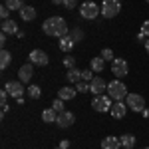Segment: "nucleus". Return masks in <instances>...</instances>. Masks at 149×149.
Wrapping results in <instances>:
<instances>
[{"label":"nucleus","instance_id":"4be33fe9","mask_svg":"<svg viewBox=\"0 0 149 149\" xmlns=\"http://www.w3.org/2000/svg\"><path fill=\"white\" fill-rule=\"evenodd\" d=\"M66 78H68L70 84H78V81H81V72L76 68H70L68 74H66Z\"/></svg>","mask_w":149,"mask_h":149},{"label":"nucleus","instance_id":"4c0bfd02","mask_svg":"<svg viewBox=\"0 0 149 149\" xmlns=\"http://www.w3.org/2000/svg\"><path fill=\"white\" fill-rule=\"evenodd\" d=\"M137 40H147V36H145L143 32H141V30H139V34H137Z\"/></svg>","mask_w":149,"mask_h":149},{"label":"nucleus","instance_id":"20e7f679","mask_svg":"<svg viewBox=\"0 0 149 149\" xmlns=\"http://www.w3.org/2000/svg\"><path fill=\"white\" fill-rule=\"evenodd\" d=\"M121 10V2L119 0H103L102 4V14L105 18H115Z\"/></svg>","mask_w":149,"mask_h":149},{"label":"nucleus","instance_id":"6ab92c4d","mask_svg":"<svg viewBox=\"0 0 149 149\" xmlns=\"http://www.w3.org/2000/svg\"><path fill=\"white\" fill-rule=\"evenodd\" d=\"M20 18H22L24 22L34 20V18H36V8H34V6H24L22 10H20Z\"/></svg>","mask_w":149,"mask_h":149},{"label":"nucleus","instance_id":"c85d7f7f","mask_svg":"<svg viewBox=\"0 0 149 149\" xmlns=\"http://www.w3.org/2000/svg\"><path fill=\"white\" fill-rule=\"evenodd\" d=\"M10 8H8V6H6V4H2V6H0V16H2V20H8V18H10Z\"/></svg>","mask_w":149,"mask_h":149},{"label":"nucleus","instance_id":"393cba45","mask_svg":"<svg viewBox=\"0 0 149 149\" xmlns=\"http://www.w3.org/2000/svg\"><path fill=\"white\" fill-rule=\"evenodd\" d=\"M4 4H6V6H8L10 10H22L24 6H26V4H24L22 0H6Z\"/></svg>","mask_w":149,"mask_h":149},{"label":"nucleus","instance_id":"f3484780","mask_svg":"<svg viewBox=\"0 0 149 149\" xmlns=\"http://www.w3.org/2000/svg\"><path fill=\"white\" fill-rule=\"evenodd\" d=\"M103 68H105V60H103L102 56L92 58V60H90V70H92V72L100 74V72H103Z\"/></svg>","mask_w":149,"mask_h":149},{"label":"nucleus","instance_id":"c756f323","mask_svg":"<svg viewBox=\"0 0 149 149\" xmlns=\"http://www.w3.org/2000/svg\"><path fill=\"white\" fill-rule=\"evenodd\" d=\"M52 107L56 109L58 113H60V111H64V100H60V97H58V100H54V103H52Z\"/></svg>","mask_w":149,"mask_h":149},{"label":"nucleus","instance_id":"c9c22d12","mask_svg":"<svg viewBox=\"0 0 149 149\" xmlns=\"http://www.w3.org/2000/svg\"><path fill=\"white\" fill-rule=\"evenodd\" d=\"M68 147H70V141H66V139H64V141L60 143V149H68Z\"/></svg>","mask_w":149,"mask_h":149},{"label":"nucleus","instance_id":"a19ab883","mask_svg":"<svg viewBox=\"0 0 149 149\" xmlns=\"http://www.w3.org/2000/svg\"><path fill=\"white\" fill-rule=\"evenodd\" d=\"M145 2H147V4H149V0H145Z\"/></svg>","mask_w":149,"mask_h":149},{"label":"nucleus","instance_id":"f03ea898","mask_svg":"<svg viewBox=\"0 0 149 149\" xmlns=\"http://www.w3.org/2000/svg\"><path fill=\"white\" fill-rule=\"evenodd\" d=\"M107 95L115 100V102H123V97H127V88L121 80H111L107 84Z\"/></svg>","mask_w":149,"mask_h":149},{"label":"nucleus","instance_id":"a878e982","mask_svg":"<svg viewBox=\"0 0 149 149\" xmlns=\"http://www.w3.org/2000/svg\"><path fill=\"white\" fill-rule=\"evenodd\" d=\"M76 90H78V92L80 93H86V92H90V81H78V84H76Z\"/></svg>","mask_w":149,"mask_h":149},{"label":"nucleus","instance_id":"f257e3e1","mask_svg":"<svg viewBox=\"0 0 149 149\" xmlns=\"http://www.w3.org/2000/svg\"><path fill=\"white\" fill-rule=\"evenodd\" d=\"M42 30H44V34L54 36V38H64V36L70 34L68 22H66L64 18H60V16H52V18L44 20V24H42Z\"/></svg>","mask_w":149,"mask_h":149},{"label":"nucleus","instance_id":"2eb2a0df","mask_svg":"<svg viewBox=\"0 0 149 149\" xmlns=\"http://www.w3.org/2000/svg\"><path fill=\"white\" fill-rule=\"evenodd\" d=\"M0 28H2V32L4 34H18L20 30H18V24L14 22V20H2V24H0Z\"/></svg>","mask_w":149,"mask_h":149},{"label":"nucleus","instance_id":"72a5a7b5","mask_svg":"<svg viewBox=\"0 0 149 149\" xmlns=\"http://www.w3.org/2000/svg\"><path fill=\"white\" fill-rule=\"evenodd\" d=\"M141 32H143V34L149 38V20H145V22H143V26H141Z\"/></svg>","mask_w":149,"mask_h":149},{"label":"nucleus","instance_id":"4468645a","mask_svg":"<svg viewBox=\"0 0 149 149\" xmlns=\"http://www.w3.org/2000/svg\"><path fill=\"white\" fill-rule=\"evenodd\" d=\"M119 147H121V141H119V137L107 135L105 139H102V149H119Z\"/></svg>","mask_w":149,"mask_h":149},{"label":"nucleus","instance_id":"1a4fd4ad","mask_svg":"<svg viewBox=\"0 0 149 149\" xmlns=\"http://www.w3.org/2000/svg\"><path fill=\"white\" fill-rule=\"evenodd\" d=\"M28 60H30L34 66H46L48 62H50V58H48V54L44 52V50H32Z\"/></svg>","mask_w":149,"mask_h":149},{"label":"nucleus","instance_id":"0eeeda50","mask_svg":"<svg viewBox=\"0 0 149 149\" xmlns=\"http://www.w3.org/2000/svg\"><path fill=\"white\" fill-rule=\"evenodd\" d=\"M111 97L109 95H95L92 102V107L95 109V111H109L111 109Z\"/></svg>","mask_w":149,"mask_h":149},{"label":"nucleus","instance_id":"5701e85b","mask_svg":"<svg viewBox=\"0 0 149 149\" xmlns=\"http://www.w3.org/2000/svg\"><path fill=\"white\" fill-rule=\"evenodd\" d=\"M10 62H12V54L8 52V50H2V52H0V68L6 70L8 66H10Z\"/></svg>","mask_w":149,"mask_h":149},{"label":"nucleus","instance_id":"ddd939ff","mask_svg":"<svg viewBox=\"0 0 149 149\" xmlns=\"http://www.w3.org/2000/svg\"><path fill=\"white\" fill-rule=\"evenodd\" d=\"M127 107L123 102H115L113 105H111V109H109V113H111V117H115V119H121V117H125L127 113Z\"/></svg>","mask_w":149,"mask_h":149},{"label":"nucleus","instance_id":"b1692460","mask_svg":"<svg viewBox=\"0 0 149 149\" xmlns=\"http://www.w3.org/2000/svg\"><path fill=\"white\" fill-rule=\"evenodd\" d=\"M40 95H42V90L38 86H28V97L30 100H40Z\"/></svg>","mask_w":149,"mask_h":149},{"label":"nucleus","instance_id":"7c9ffc66","mask_svg":"<svg viewBox=\"0 0 149 149\" xmlns=\"http://www.w3.org/2000/svg\"><path fill=\"white\" fill-rule=\"evenodd\" d=\"M64 66H68V70L74 68V66H76V58L74 56H66L64 58Z\"/></svg>","mask_w":149,"mask_h":149},{"label":"nucleus","instance_id":"c03bdc74","mask_svg":"<svg viewBox=\"0 0 149 149\" xmlns=\"http://www.w3.org/2000/svg\"><path fill=\"white\" fill-rule=\"evenodd\" d=\"M119 2H121V0H119Z\"/></svg>","mask_w":149,"mask_h":149},{"label":"nucleus","instance_id":"39448f33","mask_svg":"<svg viewBox=\"0 0 149 149\" xmlns=\"http://www.w3.org/2000/svg\"><path fill=\"white\" fill-rule=\"evenodd\" d=\"M80 14H81V18H86V20H93L97 14H102V8L95 4V2H84L80 6Z\"/></svg>","mask_w":149,"mask_h":149},{"label":"nucleus","instance_id":"412c9836","mask_svg":"<svg viewBox=\"0 0 149 149\" xmlns=\"http://www.w3.org/2000/svg\"><path fill=\"white\" fill-rule=\"evenodd\" d=\"M119 141H121V147H123V149H133V147H135V137H133L131 133L121 135V137H119Z\"/></svg>","mask_w":149,"mask_h":149},{"label":"nucleus","instance_id":"ea45409f","mask_svg":"<svg viewBox=\"0 0 149 149\" xmlns=\"http://www.w3.org/2000/svg\"><path fill=\"white\" fill-rule=\"evenodd\" d=\"M52 4H62V0H52Z\"/></svg>","mask_w":149,"mask_h":149},{"label":"nucleus","instance_id":"bb28decb","mask_svg":"<svg viewBox=\"0 0 149 149\" xmlns=\"http://www.w3.org/2000/svg\"><path fill=\"white\" fill-rule=\"evenodd\" d=\"M70 36H72L74 42H80L81 38H84V32H81L80 28H74V30H70Z\"/></svg>","mask_w":149,"mask_h":149},{"label":"nucleus","instance_id":"37998d69","mask_svg":"<svg viewBox=\"0 0 149 149\" xmlns=\"http://www.w3.org/2000/svg\"><path fill=\"white\" fill-rule=\"evenodd\" d=\"M145 149H149V147H145Z\"/></svg>","mask_w":149,"mask_h":149},{"label":"nucleus","instance_id":"7ed1b4c3","mask_svg":"<svg viewBox=\"0 0 149 149\" xmlns=\"http://www.w3.org/2000/svg\"><path fill=\"white\" fill-rule=\"evenodd\" d=\"M111 74H113L117 80L125 78L127 74H129V64H127V60H123V58H115L113 62H111Z\"/></svg>","mask_w":149,"mask_h":149},{"label":"nucleus","instance_id":"a211bd4d","mask_svg":"<svg viewBox=\"0 0 149 149\" xmlns=\"http://www.w3.org/2000/svg\"><path fill=\"white\" fill-rule=\"evenodd\" d=\"M76 46V42H74V40H72V36H64V38H60V50H62V52H66V54H68V52H72V48Z\"/></svg>","mask_w":149,"mask_h":149},{"label":"nucleus","instance_id":"dca6fc26","mask_svg":"<svg viewBox=\"0 0 149 149\" xmlns=\"http://www.w3.org/2000/svg\"><path fill=\"white\" fill-rule=\"evenodd\" d=\"M76 93H78V90H76V88L66 86V88H60L58 97H60V100H64V102H68V100H74V97H76Z\"/></svg>","mask_w":149,"mask_h":149},{"label":"nucleus","instance_id":"f704fd0d","mask_svg":"<svg viewBox=\"0 0 149 149\" xmlns=\"http://www.w3.org/2000/svg\"><path fill=\"white\" fill-rule=\"evenodd\" d=\"M8 95H10V93L6 92V88H4V90L0 92V100H2V103H6V100H8Z\"/></svg>","mask_w":149,"mask_h":149},{"label":"nucleus","instance_id":"58836bf2","mask_svg":"<svg viewBox=\"0 0 149 149\" xmlns=\"http://www.w3.org/2000/svg\"><path fill=\"white\" fill-rule=\"evenodd\" d=\"M145 50H147V54H149V38L145 40Z\"/></svg>","mask_w":149,"mask_h":149},{"label":"nucleus","instance_id":"aec40b11","mask_svg":"<svg viewBox=\"0 0 149 149\" xmlns=\"http://www.w3.org/2000/svg\"><path fill=\"white\" fill-rule=\"evenodd\" d=\"M42 119H44L46 123H56L58 111L54 109V107H48V109H44V111H42Z\"/></svg>","mask_w":149,"mask_h":149},{"label":"nucleus","instance_id":"423d86ee","mask_svg":"<svg viewBox=\"0 0 149 149\" xmlns=\"http://www.w3.org/2000/svg\"><path fill=\"white\" fill-rule=\"evenodd\" d=\"M125 105L129 109H133V111H143L145 109V97L143 95H139V93H127L125 97Z\"/></svg>","mask_w":149,"mask_h":149},{"label":"nucleus","instance_id":"e433bc0d","mask_svg":"<svg viewBox=\"0 0 149 149\" xmlns=\"http://www.w3.org/2000/svg\"><path fill=\"white\" fill-rule=\"evenodd\" d=\"M6 36H8V34H4V32H2V34H0V44H2V46H4V44H6Z\"/></svg>","mask_w":149,"mask_h":149},{"label":"nucleus","instance_id":"f8f14e48","mask_svg":"<svg viewBox=\"0 0 149 149\" xmlns=\"http://www.w3.org/2000/svg\"><path fill=\"white\" fill-rule=\"evenodd\" d=\"M74 121H76V115L72 113V111H68V109L60 111V113H58V119H56V123L60 127H64V129H66V127H70Z\"/></svg>","mask_w":149,"mask_h":149},{"label":"nucleus","instance_id":"79ce46f5","mask_svg":"<svg viewBox=\"0 0 149 149\" xmlns=\"http://www.w3.org/2000/svg\"><path fill=\"white\" fill-rule=\"evenodd\" d=\"M56 149H60V147H56Z\"/></svg>","mask_w":149,"mask_h":149},{"label":"nucleus","instance_id":"473e14b6","mask_svg":"<svg viewBox=\"0 0 149 149\" xmlns=\"http://www.w3.org/2000/svg\"><path fill=\"white\" fill-rule=\"evenodd\" d=\"M76 2H78V0H62V4H64V6H66L68 10H72V8H76Z\"/></svg>","mask_w":149,"mask_h":149},{"label":"nucleus","instance_id":"6e6552de","mask_svg":"<svg viewBox=\"0 0 149 149\" xmlns=\"http://www.w3.org/2000/svg\"><path fill=\"white\" fill-rule=\"evenodd\" d=\"M18 78H20L22 84H28V81L34 78V64H32V62H28V64L20 66V70H18Z\"/></svg>","mask_w":149,"mask_h":149},{"label":"nucleus","instance_id":"9b49d317","mask_svg":"<svg viewBox=\"0 0 149 149\" xmlns=\"http://www.w3.org/2000/svg\"><path fill=\"white\" fill-rule=\"evenodd\" d=\"M6 92L10 93L14 100H18V97H22V93L26 92L24 90V86H22V81H6Z\"/></svg>","mask_w":149,"mask_h":149},{"label":"nucleus","instance_id":"2f4dec72","mask_svg":"<svg viewBox=\"0 0 149 149\" xmlns=\"http://www.w3.org/2000/svg\"><path fill=\"white\" fill-rule=\"evenodd\" d=\"M93 78H95V76H92V70H84V72H81V80L84 81H92Z\"/></svg>","mask_w":149,"mask_h":149},{"label":"nucleus","instance_id":"9d476101","mask_svg":"<svg viewBox=\"0 0 149 149\" xmlns=\"http://www.w3.org/2000/svg\"><path fill=\"white\" fill-rule=\"evenodd\" d=\"M105 90H107V84H105V80H103L102 76H95L90 81V92L93 95H102V92H105Z\"/></svg>","mask_w":149,"mask_h":149},{"label":"nucleus","instance_id":"cd10ccee","mask_svg":"<svg viewBox=\"0 0 149 149\" xmlns=\"http://www.w3.org/2000/svg\"><path fill=\"white\" fill-rule=\"evenodd\" d=\"M102 58H103V60H107V62H113V60H115L113 52H111L109 48H103V50H102Z\"/></svg>","mask_w":149,"mask_h":149}]
</instances>
